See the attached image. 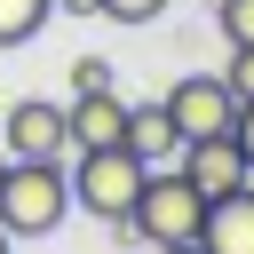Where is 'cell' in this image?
I'll return each instance as SVG.
<instances>
[{
  "label": "cell",
  "instance_id": "obj_1",
  "mask_svg": "<svg viewBox=\"0 0 254 254\" xmlns=\"http://www.w3.org/2000/svg\"><path fill=\"white\" fill-rule=\"evenodd\" d=\"M64 214H71V167H56V159L0 167V230L8 238H48Z\"/></svg>",
  "mask_w": 254,
  "mask_h": 254
},
{
  "label": "cell",
  "instance_id": "obj_2",
  "mask_svg": "<svg viewBox=\"0 0 254 254\" xmlns=\"http://www.w3.org/2000/svg\"><path fill=\"white\" fill-rule=\"evenodd\" d=\"M198 222H206V198L190 190V175H183V167H151L143 190H135L127 230H135L143 246H198Z\"/></svg>",
  "mask_w": 254,
  "mask_h": 254
},
{
  "label": "cell",
  "instance_id": "obj_3",
  "mask_svg": "<svg viewBox=\"0 0 254 254\" xmlns=\"http://www.w3.org/2000/svg\"><path fill=\"white\" fill-rule=\"evenodd\" d=\"M143 175H151V167H143L127 143H95V151H79V159H71V206H87L95 222H119V230H127Z\"/></svg>",
  "mask_w": 254,
  "mask_h": 254
},
{
  "label": "cell",
  "instance_id": "obj_4",
  "mask_svg": "<svg viewBox=\"0 0 254 254\" xmlns=\"http://www.w3.org/2000/svg\"><path fill=\"white\" fill-rule=\"evenodd\" d=\"M167 111H175L183 143H190V135H230V119H238V95H230V79H214V71H190V79H175V87H167Z\"/></svg>",
  "mask_w": 254,
  "mask_h": 254
},
{
  "label": "cell",
  "instance_id": "obj_5",
  "mask_svg": "<svg viewBox=\"0 0 254 254\" xmlns=\"http://www.w3.org/2000/svg\"><path fill=\"white\" fill-rule=\"evenodd\" d=\"M0 151H8V159H64V151H71L64 103H40V95L8 103V119H0Z\"/></svg>",
  "mask_w": 254,
  "mask_h": 254
},
{
  "label": "cell",
  "instance_id": "obj_6",
  "mask_svg": "<svg viewBox=\"0 0 254 254\" xmlns=\"http://www.w3.org/2000/svg\"><path fill=\"white\" fill-rule=\"evenodd\" d=\"M183 175H190L198 198L238 190V183H246V151H238V135H190V143H183Z\"/></svg>",
  "mask_w": 254,
  "mask_h": 254
},
{
  "label": "cell",
  "instance_id": "obj_7",
  "mask_svg": "<svg viewBox=\"0 0 254 254\" xmlns=\"http://www.w3.org/2000/svg\"><path fill=\"white\" fill-rule=\"evenodd\" d=\"M198 246L206 254H254V175L222 198H206V222H198Z\"/></svg>",
  "mask_w": 254,
  "mask_h": 254
},
{
  "label": "cell",
  "instance_id": "obj_8",
  "mask_svg": "<svg viewBox=\"0 0 254 254\" xmlns=\"http://www.w3.org/2000/svg\"><path fill=\"white\" fill-rule=\"evenodd\" d=\"M64 127H71V151H95V143H127V103L111 87H87L64 103Z\"/></svg>",
  "mask_w": 254,
  "mask_h": 254
},
{
  "label": "cell",
  "instance_id": "obj_9",
  "mask_svg": "<svg viewBox=\"0 0 254 254\" xmlns=\"http://www.w3.org/2000/svg\"><path fill=\"white\" fill-rule=\"evenodd\" d=\"M127 151H135L143 167H175V159H183V127H175L167 95H159V103H127Z\"/></svg>",
  "mask_w": 254,
  "mask_h": 254
},
{
  "label": "cell",
  "instance_id": "obj_10",
  "mask_svg": "<svg viewBox=\"0 0 254 254\" xmlns=\"http://www.w3.org/2000/svg\"><path fill=\"white\" fill-rule=\"evenodd\" d=\"M48 16H56V0H0V48H24Z\"/></svg>",
  "mask_w": 254,
  "mask_h": 254
},
{
  "label": "cell",
  "instance_id": "obj_11",
  "mask_svg": "<svg viewBox=\"0 0 254 254\" xmlns=\"http://www.w3.org/2000/svg\"><path fill=\"white\" fill-rule=\"evenodd\" d=\"M214 24H222V40H230V48H254V0H222V8H214Z\"/></svg>",
  "mask_w": 254,
  "mask_h": 254
},
{
  "label": "cell",
  "instance_id": "obj_12",
  "mask_svg": "<svg viewBox=\"0 0 254 254\" xmlns=\"http://www.w3.org/2000/svg\"><path fill=\"white\" fill-rule=\"evenodd\" d=\"M103 16L111 24H151V16H167V0H103Z\"/></svg>",
  "mask_w": 254,
  "mask_h": 254
},
{
  "label": "cell",
  "instance_id": "obj_13",
  "mask_svg": "<svg viewBox=\"0 0 254 254\" xmlns=\"http://www.w3.org/2000/svg\"><path fill=\"white\" fill-rule=\"evenodd\" d=\"M87 87H111V64L103 56H79L71 64V95H87Z\"/></svg>",
  "mask_w": 254,
  "mask_h": 254
},
{
  "label": "cell",
  "instance_id": "obj_14",
  "mask_svg": "<svg viewBox=\"0 0 254 254\" xmlns=\"http://www.w3.org/2000/svg\"><path fill=\"white\" fill-rule=\"evenodd\" d=\"M222 79H230V95L246 103V95H254V48H230V71H222Z\"/></svg>",
  "mask_w": 254,
  "mask_h": 254
},
{
  "label": "cell",
  "instance_id": "obj_15",
  "mask_svg": "<svg viewBox=\"0 0 254 254\" xmlns=\"http://www.w3.org/2000/svg\"><path fill=\"white\" fill-rule=\"evenodd\" d=\"M230 135H238V151H246V175H254V95L238 103V119H230Z\"/></svg>",
  "mask_w": 254,
  "mask_h": 254
},
{
  "label": "cell",
  "instance_id": "obj_16",
  "mask_svg": "<svg viewBox=\"0 0 254 254\" xmlns=\"http://www.w3.org/2000/svg\"><path fill=\"white\" fill-rule=\"evenodd\" d=\"M56 16H103V0H56Z\"/></svg>",
  "mask_w": 254,
  "mask_h": 254
},
{
  "label": "cell",
  "instance_id": "obj_17",
  "mask_svg": "<svg viewBox=\"0 0 254 254\" xmlns=\"http://www.w3.org/2000/svg\"><path fill=\"white\" fill-rule=\"evenodd\" d=\"M0 246H16V238H8V230H0Z\"/></svg>",
  "mask_w": 254,
  "mask_h": 254
},
{
  "label": "cell",
  "instance_id": "obj_18",
  "mask_svg": "<svg viewBox=\"0 0 254 254\" xmlns=\"http://www.w3.org/2000/svg\"><path fill=\"white\" fill-rule=\"evenodd\" d=\"M0 167H8V151H0Z\"/></svg>",
  "mask_w": 254,
  "mask_h": 254
}]
</instances>
